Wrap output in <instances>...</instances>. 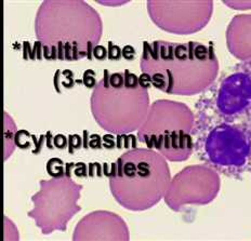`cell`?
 Segmentation results:
<instances>
[{
  "label": "cell",
  "instance_id": "1",
  "mask_svg": "<svg viewBox=\"0 0 251 241\" xmlns=\"http://www.w3.org/2000/svg\"><path fill=\"white\" fill-rule=\"evenodd\" d=\"M140 66L145 79L157 90L184 96L207 90L219 72L212 45L197 41H145Z\"/></svg>",
  "mask_w": 251,
  "mask_h": 241
},
{
  "label": "cell",
  "instance_id": "2",
  "mask_svg": "<svg viewBox=\"0 0 251 241\" xmlns=\"http://www.w3.org/2000/svg\"><path fill=\"white\" fill-rule=\"evenodd\" d=\"M192 136L198 159L219 173L243 180L251 153L249 140L242 129L216 111L206 96L195 105Z\"/></svg>",
  "mask_w": 251,
  "mask_h": 241
},
{
  "label": "cell",
  "instance_id": "3",
  "mask_svg": "<svg viewBox=\"0 0 251 241\" xmlns=\"http://www.w3.org/2000/svg\"><path fill=\"white\" fill-rule=\"evenodd\" d=\"M166 158L151 148H134L120 156L109 176L115 199L131 211L153 208L171 184Z\"/></svg>",
  "mask_w": 251,
  "mask_h": 241
},
{
  "label": "cell",
  "instance_id": "4",
  "mask_svg": "<svg viewBox=\"0 0 251 241\" xmlns=\"http://www.w3.org/2000/svg\"><path fill=\"white\" fill-rule=\"evenodd\" d=\"M100 87L106 92L105 102L108 105L115 104L114 109L109 113L114 114L112 132L128 133L142 127L150 108L148 86L142 79L129 71H125L115 72L109 77L105 76L100 82Z\"/></svg>",
  "mask_w": 251,
  "mask_h": 241
},
{
  "label": "cell",
  "instance_id": "5",
  "mask_svg": "<svg viewBox=\"0 0 251 241\" xmlns=\"http://www.w3.org/2000/svg\"><path fill=\"white\" fill-rule=\"evenodd\" d=\"M206 96L223 118L244 131L251 146V61H240ZM247 173L251 177V153Z\"/></svg>",
  "mask_w": 251,
  "mask_h": 241
},
{
  "label": "cell",
  "instance_id": "6",
  "mask_svg": "<svg viewBox=\"0 0 251 241\" xmlns=\"http://www.w3.org/2000/svg\"><path fill=\"white\" fill-rule=\"evenodd\" d=\"M231 53L242 61H251V14L235 17L227 30Z\"/></svg>",
  "mask_w": 251,
  "mask_h": 241
}]
</instances>
